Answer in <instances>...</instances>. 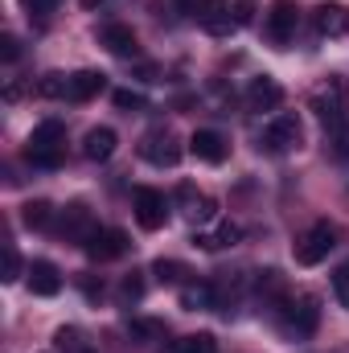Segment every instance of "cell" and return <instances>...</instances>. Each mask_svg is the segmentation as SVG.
<instances>
[{
  "label": "cell",
  "instance_id": "6da1fadb",
  "mask_svg": "<svg viewBox=\"0 0 349 353\" xmlns=\"http://www.w3.org/2000/svg\"><path fill=\"white\" fill-rule=\"evenodd\" d=\"M275 321H279L283 337L304 341V337H312L317 325H321V300L308 296V292H304V296H283V300L275 304Z\"/></svg>",
  "mask_w": 349,
  "mask_h": 353
},
{
  "label": "cell",
  "instance_id": "7a4b0ae2",
  "mask_svg": "<svg viewBox=\"0 0 349 353\" xmlns=\"http://www.w3.org/2000/svg\"><path fill=\"white\" fill-rule=\"evenodd\" d=\"M25 161L33 169H58L66 161V128L58 119H41L33 132H29V144H25Z\"/></svg>",
  "mask_w": 349,
  "mask_h": 353
},
{
  "label": "cell",
  "instance_id": "3957f363",
  "mask_svg": "<svg viewBox=\"0 0 349 353\" xmlns=\"http://www.w3.org/2000/svg\"><path fill=\"white\" fill-rule=\"evenodd\" d=\"M300 140H304V123H300V115H296V111H279V115L263 128L259 148L263 152H271V157H288V152L300 148Z\"/></svg>",
  "mask_w": 349,
  "mask_h": 353
},
{
  "label": "cell",
  "instance_id": "277c9868",
  "mask_svg": "<svg viewBox=\"0 0 349 353\" xmlns=\"http://www.w3.org/2000/svg\"><path fill=\"white\" fill-rule=\"evenodd\" d=\"M333 247H337V226H333V222H312V226L296 239V263L300 267L325 263Z\"/></svg>",
  "mask_w": 349,
  "mask_h": 353
},
{
  "label": "cell",
  "instance_id": "5b68a950",
  "mask_svg": "<svg viewBox=\"0 0 349 353\" xmlns=\"http://www.w3.org/2000/svg\"><path fill=\"white\" fill-rule=\"evenodd\" d=\"M312 111H317V119L325 123V128H333V123H349V87L346 79H329L325 87L312 94Z\"/></svg>",
  "mask_w": 349,
  "mask_h": 353
},
{
  "label": "cell",
  "instance_id": "8992f818",
  "mask_svg": "<svg viewBox=\"0 0 349 353\" xmlns=\"http://www.w3.org/2000/svg\"><path fill=\"white\" fill-rule=\"evenodd\" d=\"M132 210H136V222L144 226V230H161L165 222H169V197L161 193V189H136L132 193Z\"/></svg>",
  "mask_w": 349,
  "mask_h": 353
},
{
  "label": "cell",
  "instance_id": "52a82bcc",
  "mask_svg": "<svg viewBox=\"0 0 349 353\" xmlns=\"http://www.w3.org/2000/svg\"><path fill=\"white\" fill-rule=\"evenodd\" d=\"M140 157L148 165H157V169H173L177 161H181V144H177V136L169 128H157V132H148L140 140Z\"/></svg>",
  "mask_w": 349,
  "mask_h": 353
},
{
  "label": "cell",
  "instance_id": "ba28073f",
  "mask_svg": "<svg viewBox=\"0 0 349 353\" xmlns=\"http://www.w3.org/2000/svg\"><path fill=\"white\" fill-rule=\"evenodd\" d=\"M83 251H87V259H94V263H107V259L128 255V251H132V239H128L123 230H115V226H107V230L99 226L87 243H83Z\"/></svg>",
  "mask_w": 349,
  "mask_h": 353
},
{
  "label": "cell",
  "instance_id": "9c48e42d",
  "mask_svg": "<svg viewBox=\"0 0 349 353\" xmlns=\"http://www.w3.org/2000/svg\"><path fill=\"white\" fill-rule=\"evenodd\" d=\"M296 25H300L296 4H292V0H275V4H271V12H267V41L283 50V46L296 37Z\"/></svg>",
  "mask_w": 349,
  "mask_h": 353
},
{
  "label": "cell",
  "instance_id": "30bf717a",
  "mask_svg": "<svg viewBox=\"0 0 349 353\" xmlns=\"http://www.w3.org/2000/svg\"><path fill=\"white\" fill-rule=\"evenodd\" d=\"M197 25H201L210 37H230V33L239 29V25H235V12H230V0H201Z\"/></svg>",
  "mask_w": 349,
  "mask_h": 353
},
{
  "label": "cell",
  "instance_id": "8fae6325",
  "mask_svg": "<svg viewBox=\"0 0 349 353\" xmlns=\"http://www.w3.org/2000/svg\"><path fill=\"white\" fill-rule=\"evenodd\" d=\"M99 46H103L107 54H115V58H136V54H140V41H136L132 25H123V21H107V25L99 29Z\"/></svg>",
  "mask_w": 349,
  "mask_h": 353
},
{
  "label": "cell",
  "instance_id": "7c38bea8",
  "mask_svg": "<svg viewBox=\"0 0 349 353\" xmlns=\"http://www.w3.org/2000/svg\"><path fill=\"white\" fill-rule=\"evenodd\" d=\"M189 152H193L201 165H222L226 152H230V144L222 140V132H214V128H197V132L189 136Z\"/></svg>",
  "mask_w": 349,
  "mask_h": 353
},
{
  "label": "cell",
  "instance_id": "4fadbf2b",
  "mask_svg": "<svg viewBox=\"0 0 349 353\" xmlns=\"http://www.w3.org/2000/svg\"><path fill=\"white\" fill-rule=\"evenodd\" d=\"M312 25L321 37H346L349 33V8L346 4H317L312 8Z\"/></svg>",
  "mask_w": 349,
  "mask_h": 353
},
{
  "label": "cell",
  "instance_id": "5bb4252c",
  "mask_svg": "<svg viewBox=\"0 0 349 353\" xmlns=\"http://www.w3.org/2000/svg\"><path fill=\"white\" fill-rule=\"evenodd\" d=\"M58 230H62L66 239H79V243H87L99 226H94V218H90V210L83 205V201H70V205L62 210V222H58Z\"/></svg>",
  "mask_w": 349,
  "mask_h": 353
},
{
  "label": "cell",
  "instance_id": "9a60e30c",
  "mask_svg": "<svg viewBox=\"0 0 349 353\" xmlns=\"http://www.w3.org/2000/svg\"><path fill=\"white\" fill-rule=\"evenodd\" d=\"M279 103H283V87H279L271 74L251 79V87H247V107H251V111H275Z\"/></svg>",
  "mask_w": 349,
  "mask_h": 353
},
{
  "label": "cell",
  "instance_id": "2e32d148",
  "mask_svg": "<svg viewBox=\"0 0 349 353\" xmlns=\"http://www.w3.org/2000/svg\"><path fill=\"white\" fill-rule=\"evenodd\" d=\"M239 239H243L239 222H218L214 230H193V247H197V251H226V247H235Z\"/></svg>",
  "mask_w": 349,
  "mask_h": 353
},
{
  "label": "cell",
  "instance_id": "e0dca14e",
  "mask_svg": "<svg viewBox=\"0 0 349 353\" xmlns=\"http://www.w3.org/2000/svg\"><path fill=\"white\" fill-rule=\"evenodd\" d=\"M29 292L33 296H58L62 292V271L50 259H33L29 263Z\"/></svg>",
  "mask_w": 349,
  "mask_h": 353
},
{
  "label": "cell",
  "instance_id": "ac0fdd59",
  "mask_svg": "<svg viewBox=\"0 0 349 353\" xmlns=\"http://www.w3.org/2000/svg\"><path fill=\"white\" fill-rule=\"evenodd\" d=\"M103 90H107V74H99V70H79V74H70L66 103H90V99L103 94Z\"/></svg>",
  "mask_w": 349,
  "mask_h": 353
},
{
  "label": "cell",
  "instance_id": "d6986e66",
  "mask_svg": "<svg viewBox=\"0 0 349 353\" xmlns=\"http://www.w3.org/2000/svg\"><path fill=\"white\" fill-rule=\"evenodd\" d=\"M115 144H119V136H115L111 128H90L87 136H83V157L103 165V161L115 157Z\"/></svg>",
  "mask_w": 349,
  "mask_h": 353
},
{
  "label": "cell",
  "instance_id": "ffe728a7",
  "mask_svg": "<svg viewBox=\"0 0 349 353\" xmlns=\"http://www.w3.org/2000/svg\"><path fill=\"white\" fill-rule=\"evenodd\" d=\"M181 201L189 205V210H185V218H189L193 226H206V222H214V218H218V201H214V197L193 193V185H181Z\"/></svg>",
  "mask_w": 349,
  "mask_h": 353
},
{
  "label": "cell",
  "instance_id": "44dd1931",
  "mask_svg": "<svg viewBox=\"0 0 349 353\" xmlns=\"http://www.w3.org/2000/svg\"><path fill=\"white\" fill-rule=\"evenodd\" d=\"M181 308H189V312L218 308V288H214V283H206V279H193V283H185V288H181Z\"/></svg>",
  "mask_w": 349,
  "mask_h": 353
},
{
  "label": "cell",
  "instance_id": "7402d4cb",
  "mask_svg": "<svg viewBox=\"0 0 349 353\" xmlns=\"http://www.w3.org/2000/svg\"><path fill=\"white\" fill-rule=\"evenodd\" d=\"M255 292H259L267 304H279L283 296H288V288H283V275L275 271V267H267V271H259L255 275Z\"/></svg>",
  "mask_w": 349,
  "mask_h": 353
},
{
  "label": "cell",
  "instance_id": "603a6c76",
  "mask_svg": "<svg viewBox=\"0 0 349 353\" xmlns=\"http://www.w3.org/2000/svg\"><path fill=\"white\" fill-rule=\"evenodd\" d=\"M21 222H25L29 230H46V226L54 222V205H50V201H25V205H21Z\"/></svg>",
  "mask_w": 349,
  "mask_h": 353
},
{
  "label": "cell",
  "instance_id": "cb8c5ba5",
  "mask_svg": "<svg viewBox=\"0 0 349 353\" xmlns=\"http://www.w3.org/2000/svg\"><path fill=\"white\" fill-rule=\"evenodd\" d=\"M325 152H329L333 161H349V123L325 128Z\"/></svg>",
  "mask_w": 349,
  "mask_h": 353
},
{
  "label": "cell",
  "instance_id": "d4e9b609",
  "mask_svg": "<svg viewBox=\"0 0 349 353\" xmlns=\"http://www.w3.org/2000/svg\"><path fill=\"white\" fill-rule=\"evenodd\" d=\"M128 333L136 341H161L165 337V321H148V316H132L128 321Z\"/></svg>",
  "mask_w": 349,
  "mask_h": 353
},
{
  "label": "cell",
  "instance_id": "484cf974",
  "mask_svg": "<svg viewBox=\"0 0 349 353\" xmlns=\"http://www.w3.org/2000/svg\"><path fill=\"white\" fill-rule=\"evenodd\" d=\"M173 353H218V341H214V333H189L173 345Z\"/></svg>",
  "mask_w": 349,
  "mask_h": 353
},
{
  "label": "cell",
  "instance_id": "4316f807",
  "mask_svg": "<svg viewBox=\"0 0 349 353\" xmlns=\"http://www.w3.org/2000/svg\"><path fill=\"white\" fill-rule=\"evenodd\" d=\"M66 90H70V74H62V70H50V74L37 83V94H41V99H66Z\"/></svg>",
  "mask_w": 349,
  "mask_h": 353
},
{
  "label": "cell",
  "instance_id": "83f0119b",
  "mask_svg": "<svg viewBox=\"0 0 349 353\" xmlns=\"http://www.w3.org/2000/svg\"><path fill=\"white\" fill-rule=\"evenodd\" d=\"M83 345H87V341H83V333H79V329H70V325H62V329L54 333V350H58V353H79Z\"/></svg>",
  "mask_w": 349,
  "mask_h": 353
},
{
  "label": "cell",
  "instance_id": "f1b7e54d",
  "mask_svg": "<svg viewBox=\"0 0 349 353\" xmlns=\"http://www.w3.org/2000/svg\"><path fill=\"white\" fill-rule=\"evenodd\" d=\"M144 296V279L132 271V275H123V283H119V304H136Z\"/></svg>",
  "mask_w": 349,
  "mask_h": 353
},
{
  "label": "cell",
  "instance_id": "f546056e",
  "mask_svg": "<svg viewBox=\"0 0 349 353\" xmlns=\"http://www.w3.org/2000/svg\"><path fill=\"white\" fill-rule=\"evenodd\" d=\"M152 275H157L161 283H177V279H181V275H189V271L177 263V259H157V263H152Z\"/></svg>",
  "mask_w": 349,
  "mask_h": 353
},
{
  "label": "cell",
  "instance_id": "4dcf8cb0",
  "mask_svg": "<svg viewBox=\"0 0 349 353\" xmlns=\"http://www.w3.org/2000/svg\"><path fill=\"white\" fill-rule=\"evenodd\" d=\"M21 8H25V17H29V21H37V25H41V21L58 8V0H21Z\"/></svg>",
  "mask_w": 349,
  "mask_h": 353
},
{
  "label": "cell",
  "instance_id": "1f68e13d",
  "mask_svg": "<svg viewBox=\"0 0 349 353\" xmlns=\"http://www.w3.org/2000/svg\"><path fill=\"white\" fill-rule=\"evenodd\" d=\"M21 271H25V263H21V255H17V247H4V283H17L21 279Z\"/></svg>",
  "mask_w": 349,
  "mask_h": 353
},
{
  "label": "cell",
  "instance_id": "d6a6232c",
  "mask_svg": "<svg viewBox=\"0 0 349 353\" xmlns=\"http://www.w3.org/2000/svg\"><path fill=\"white\" fill-rule=\"evenodd\" d=\"M111 99H115V107H119V111H144V94H140V90H115V94H111Z\"/></svg>",
  "mask_w": 349,
  "mask_h": 353
},
{
  "label": "cell",
  "instance_id": "836d02e7",
  "mask_svg": "<svg viewBox=\"0 0 349 353\" xmlns=\"http://www.w3.org/2000/svg\"><path fill=\"white\" fill-rule=\"evenodd\" d=\"M230 12H235V25H239V29H247V25L255 21V12H259V8H255V0H235V4H230Z\"/></svg>",
  "mask_w": 349,
  "mask_h": 353
},
{
  "label": "cell",
  "instance_id": "e575fe53",
  "mask_svg": "<svg viewBox=\"0 0 349 353\" xmlns=\"http://www.w3.org/2000/svg\"><path fill=\"white\" fill-rule=\"evenodd\" d=\"M0 58H4V62H17V58H21V41H17L12 33L0 37Z\"/></svg>",
  "mask_w": 349,
  "mask_h": 353
},
{
  "label": "cell",
  "instance_id": "d590c367",
  "mask_svg": "<svg viewBox=\"0 0 349 353\" xmlns=\"http://www.w3.org/2000/svg\"><path fill=\"white\" fill-rule=\"evenodd\" d=\"M333 292H337V300H341V308H349V271L341 267L337 275H333Z\"/></svg>",
  "mask_w": 349,
  "mask_h": 353
},
{
  "label": "cell",
  "instance_id": "8d00e7d4",
  "mask_svg": "<svg viewBox=\"0 0 349 353\" xmlns=\"http://www.w3.org/2000/svg\"><path fill=\"white\" fill-rule=\"evenodd\" d=\"M79 288H83L87 300H99L103 296V279H94V275H79Z\"/></svg>",
  "mask_w": 349,
  "mask_h": 353
},
{
  "label": "cell",
  "instance_id": "74e56055",
  "mask_svg": "<svg viewBox=\"0 0 349 353\" xmlns=\"http://www.w3.org/2000/svg\"><path fill=\"white\" fill-rule=\"evenodd\" d=\"M21 94H25V83H21V79H8V87H4V103H17Z\"/></svg>",
  "mask_w": 349,
  "mask_h": 353
},
{
  "label": "cell",
  "instance_id": "f35d334b",
  "mask_svg": "<svg viewBox=\"0 0 349 353\" xmlns=\"http://www.w3.org/2000/svg\"><path fill=\"white\" fill-rule=\"evenodd\" d=\"M136 74H140V83H157V66H148V62H140Z\"/></svg>",
  "mask_w": 349,
  "mask_h": 353
},
{
  "label": "cell",
  "instance_id": "ab89813d",
  "mask_svg": "<svg viewBox=\"0 0 349 353\" xmlns=\"http://www.w3.org/2000/svg\"><path fill=\"white\" fill-rule=\"evenodd\" d=\"M94 4H99V0H83V8H94Z\"/></svg>",
  "mask_w": 349,
  "mask_h": 353
},
{
  "label": "cell",
  "instance_id": "60d3db41",
  "mask_svg": "<svg viewBox=\"0 0 349 353\" xmlns=\"http://www.w3.org/2000/svg\"><path fill=\"white\" fill-rule=\"evenodd\" d=\"M79 353H94V350H90V345H83V350H79Z\"/></svg>",
  "mask_w": 349,
  "mask_h": 353
},
{
  "label": "cell",
  "instance_id": "b9f144b4",
  "mask_svg": "<svg viewBox=\"0 0 349 353\" xmlns=\"http://www.w3.org/2000/svg\"><path fill=\"white\" fill-rule=\"evenodd\" d=\"M346 271H349V263H346Z\"/></svg>",
  "mask_w": 349,
  "mask_h": 353
}]
</instances>
